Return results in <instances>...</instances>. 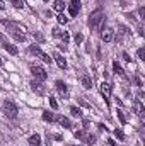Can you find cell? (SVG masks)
I'll return each instance as SVG.
<instances>
[{"mask_svg":"<svg viewBox=\"0 0 145 146\" xmlns=\"http://www.w3.org/2000/svg\"><path fill=\"white\" fill-rule=\"evenodd\" d=\"M113 70H114V73H118V75H125L123 68L119 66V63H118V61H113Z\"/></svg>","mask_w":145,"mask_h":146,"instance_id":"18","label":"cell"},{"mask_svg":"<svg viewBox=\"0 0 145 146\" xmlns=\"http://www.w3.org/2000/svg\"><path fill=\"white\" fill-rule=\"evenodd\" d=\"M5 9V3H3V0H0V10H3Z\"/></svg>","mask_w":145,"mask_h":146,"instance_id":"37","label":"cell"},{"mask_svg":"<svg viewBox=\"0 0 145 146\" xmlns=\"http://www.w3.org/2000/svg\"><path fill=\"white\" fill-rule=\"evenodd\" d=\"M53 60L56 61V65H58L62 70H65V68H67V61H65V58H63L60 53H55V54H53Z\"/></svg>","mask_w":145,"mask_h":146,"instance_id":"11","label":"cell"},{"mask_svg":"<svg viewBox=\"0 0 145 146\" xmlns=\"http://www.w3.org/2000/svg\"><path fill=\"white\" fill-rule=\"evenodd\" d=\"M135 83H137V87H142V80L138 76H135Z\"/></svg>","mask_w":145,"mask_h":146,"instance_id":"35","label":"cell"},{"mask_svg":"<svg viewBox=\"0 0 145 146\" xmlns=\"http://www.w3.org/2000/svg\"><path fill=\"white\" fill-rule=\"evenodd\" d=\"M53 9L56 10V12H63V9H65V2L63 0H55V3H53Z\"/></svg>","mask_w":145,"mask_h":146,"instance_id":"14","label":"cell"},{"mask_svg":"<svg viewBox=\"0 0 145 146\" xmlns=\"http://www.w3.org/2000/svg\"><path fill=\"white\" fill-rule=\"evenodd\" d=\"M123 60H125V61H126V63H130V61H132V58H130V54H128V53H126V51H125V53H123Z\"/></svg>","mask_w":145,"mask_h":146,"instance_id":"33","label":"cell"},{"mask_svg":"<svg viewBox=\"0 0 145 146\" xmlns=\"http://www.w3.org/2000/svg\"><path fill=\"white\" fill-rule=\"evenodd\" d=\"M43 121H46V122H53V121H55V115H53V112H50V110H44V112H43Z\"/></svg>","mask_w":145,"mask_h":146,"instance_id":"16","label":"cell"},{"mask_svg":"<svg viewBox=\"0 0 145 146\" xmlns=\"http://www.w3.org/2000/svg\"><path fill=\"white\" fill-rule=\"evenodd\" d=\"M135 110H137V114H138V117L145 121V109H144V104H142V100L138 99V100H135Z\"/></svg>","mask_w":145,"mask_h":146,"instance_id":"10","label":"cell"},{"mask_svg":"<svg viewBox=\"0 0 145 146\" xmlns=\"http://www.w3.org/2000/svg\"><path fill=\"white\" fill-rule=\"evenodd\" d=\"M58 122H60L63 127H70V126H72V124H70V121H68L67 117H63V115H60V117H58Z\"/></svg>","mask_w":145,"mask_h":146,"instance_id":"17","label":"cell"},{"mask_svg":"<svg viewBox=\"0 0 145 146\" xmlns=\"http://www.w3.org/2000/svg\"><path fill=\"white\" fill-rule=\"evenodd\" d=\"M2 109H3V112H5L7 117H10V119H15V117H17V107H15L14 102H10V100H3Z\"/></svg>","mask_w":145,"mask_h":146,"instance_id":"2","label":"cell"},{"mask_svg":"<svg viewBox=\"0 0 145 146\" xmlns=\"http://www.w3.org/2000/svg\"><path fill=\"white\" fill-rule=\"evenodd\" d=\"M68 10H70V15L72 17H77V14L80 12V0H70Z\"/></svg>","mask_w":145,"mask_h":146,"instance_id":"8","label":"cell"},{"mask_svg":"<svg viewBox=\"0 0 145 146\" xmlns=\"http://www.w3.org/2000/svg\"><path fill=\"white\" fill-rule=\"evenodd\" d=\"M104 19H106V15H104V12H103L101 9L94 10V12L89 15V27H91L92 31H101L103 26H104Z\"/></svg>","mask_w":145,"mask_h":146,"instance_id":"1","label":"cell"},{"mask_svg":"<svg viewBox=\"0 0 145 146\" xmlns=\"http://www.w3.org/2000/svg\"><path fill=\"white\" fill-rule=\"evenodd\" d=\"M137 31H138V34H140V36H144V34H145V33H144V26H142V24L138 26V29H137Z\"/></svg>","mask_w":145,"mask_h":146,"instance_id":"34","label":"cell"},{"mask_svg":"<svg viewBox=\"0 0 145 146\" xmlns=\"http://www.w3.org/2000/svg\"><path fill=\"white\" fill-rule=\"evenodd\" d=\"M114 134H116V138H118L119 141H123V139H125V133H123L121 129H116V131H114Z\"/></svg>","mask_w":145,"mask_h":146,"instance_id":"26","label":"cell"},{"mask_svg":"<svg viewBox=\"0 0 145 146\" xmlns=\"http://www.w3.org/2000/svg\"><path fill=\"white\" fill-rule=\"evenodd\" d=\"M0 42H2V46H3V49H5L7 53H10V54H14V56L19 53V51H17V48H15L14 44H10V42L5 39V36H3V34H0Z\"/></svg>","mask_w":145,"mask_h":146,"instance_id":"5","label":"cell"},{"mask_svg":"<svg viewBox=\"0 0 145 146\" xmlns=\"http://www.w3.org/2000/svg\"><path fill=\"white\" fill-rule=\"evenodd\" d=\"M62 39H63V42H65V44H67V42H68V39H70V37H68V33H65V31H63V33H62Z\"/></svg>","mask_w":145,"mask_h":146,"instance_id":"31","label":"cell"},{"mask_svg":"<svg viewBox=\"0 0 145 146\" xmlns=\"http://www.w3.org/2000/svg\"><path fill=\"white\" fill-rule=\"evenodd\" d=\"M12 5H14L15 9H22L26 3H24V0H12Z\"/></svg>","mask_w":145,"mask_h":146,"instance_id":"21","label":"cell"},{"mask_svg":"<svg viewBox=\"0 0 145 146\" xmlns=\"http://www.w3.org/2000/svg\"><path fill=\"white\" fill-rule=\"evenodd\" d=\"M138 17H140V21H144V19H145V9H144V7H140V9H138Z\"/></svg>","mask_w":145,"mask_h":146,"instance_id":"30","label":"cell"},{"mask_svg":"<svg viewBox=\"0 0 145 146\" xmlns=\"http://www.w3.org/2000/svg\"><path fill=\"white\" fill-rule=\"evenodd\" d=\"M31 88H33V92H36L38 95H44V94H46L44 85H43L41 82H36V80H33V82H31Z\"/></svg>","mask_w":145,"mask_h":146,"instance_id":"7","label":"cell"},{"mask_svg":"<svg viewBox=\"0 0 145 146\" xmlns=\"http://www.w3.org/2000/svg\"><path fill=\"white\" fill-rule=\"evenodd\" d=\"M29 51H31V53H33L34 56H38L39 60H43L44 63H48V65H50V63L53 61V60L50 58V54H46L44 51H41V49H39V46H36V44H33V46H29Z\"/></svg>","mask_w":145,"mask_h":146,"instance_id":"3","label":"cell"},{"mask_svg":"<svg viewBox=\"0 0 145 146\" xmlns=\"http://www.w3.org/2000/svg\"><path fill=\"white\" fill-rule=\"evenodd\" d=\"M116 114H118V119H119V122H121V124H126V117H125V114H123L121 110H118Z\"/></svg>","mask_w":145,"mask_h":146,"instance_id":"25","label":"cell"},{"mask_svg":"<svg viewBox=\"0 0 145 146\" xmlns=\"http://www.w3.org/2000/svg\"><path fill=\"white\" fill-rule=\"evenodd\" d=\"M99 90H101V95L104 97L106 104H109V97H111V85L106 83V82H103V83H101V87H99Z\"/></svg>","mask_w":145,"mask_h":146,"instance_id":"6","label":"cell"},{"mask_svg":"<svg viewBox=\"0 0 145 146\" xmlns=\"http://www.w3.org/2000/svg\"><path fill=\"white\" fill-rule=\"evenodd\" d=\"M50 106H51V109H53V110L58 109V102H56V99H55V97H50Z\"/></svg>","mask_w":145,"mask_h":146,"instance_id":"22","label":"cell"},{"mask_svg":"<svg viewBox=\"0 0 145 146\" xmlns=\"http://www.w3.org/2000/svg\"><path fill=\"white\" fill-rule=\"evenodd\" d=\"M137 54H138V58H140V61H145V49H144V48H140V49L137 51Z\"/></svg>","mask_w":145,"mask_h":146,"instance_id":"28","label":"cell"},{"mask_svg":"<svg viewBox=\"0 0 145 146\" xmlns=\"http://www.w3.org/2000/svg\"><path fill=\"white\" fill-rule=\"evenodd\" d=\"M33 37H34V41H38V42H43L44 41V37H43L41 33H33Z\"/></svg>","mask_w":145,"mask_h":146,"instance_id":"23","label":"cell"},{"mask_svg":"<svg viewBox=\"0 0 145 146\" xmlns=\"http://www.w3.org/2000/svg\"><path fill=\"white\" fill-rule=\"evenodd\" d=\"M80 82H82L84 88H91V87H92V78H91V76H87V75H84V76L80 78Z\"/></svg>","mask_w":145,"mask_h":146,"instance_id":"13","label":"cell"},{"mask_svg":"<svg viewBox=\"0 0 145 146\" xmlns=\"http://www.w3.org/2000/svg\"><path fill=\"white\" fill-rule=\"evenodd\" d=\"M2 65H3V58L0 56V66H2Z\"/></svg>","mask_w":145,"mask_h":146,"instance_id":"38","label":"cell"},{"mask_svg":"<svg viewBox=\"0 0 145 146\" xmlns=\"http://www.w3.org/2000/svg\"><path fill=\"white\" fill-rule=\"evenodd\" d=\"M70 112H72L73 117H82V110L79 107H70Z\"/></svg>","mask_w":145,"mask_h":146,"instance_id":"19","label":"cell"},{"mask_svg":"<svg viewBox=\"0 0 145 146\" xmlns=\"http://www.w3.org/2000/svg\"><path fill=\"white\" fill-rule=\"evenodd\" d=\"M43 2H48V0H43Z\"/></svg>","mask_w":145,"mask_h":146,"instance_id":"39","label":"cell"},{"mask_svg":"<svg viewBox=\"0 0 145 146\" xmlns=\"http://www.w3.org/2000/svg\"><path fill=\"white\" fill-rule=\"evenodd\" d=\"M56 21H58L60 24H67V21H68V19H67L63 14H58V15H56Z\"/></svg>","mask_w":145,"mask_h":146,"instance_id":"24","label":"cell"},{"mask_svg":"<svg viewBox=\"0 0 145 146\" xmlns=\"http://www.w3.org/2000/svg\"><path fill=\"white\" fill-rule=\"evenodd\" d=\"M101 37H103V41H104V42H111V41L114 39V33H113V29H103Z\"/></svg>","mask_w":145,"mask_h":146,"instance_id":"12","label":"cell"},{"mask_svg":"<svg viewBox=\"0 0 145 146\" xmlns=\"http://www.w3.org/2000/svg\"><path fill=\"white\" fill-rule=\"evenodd\" d=\"M29 145L31 146H39L41 145V138H39V134H33V136L29 138Z\"/></svg>","mask_w":145,"mask_h":146,"instance_id":"15","label":"cell"},{"mask_svg":"<svg viewBox=\"0 0 145 146\" xmlns=\"http://www.w3.org/2000/svg\"><path fill=\"white\" fill-rule=\"evenodd\" d=\"M73 41H75V44H77V46H79V44H80V42H82V41H84V36H82V34H80V33H79V34H75V37H73Z\"/></svg>","mask_w":145,"mask_h":146,"instance_id":"27","label":"cell"},{"mask_svg":"<svg viewBox=\"0 0 145 146\" xmlns=\"http://www.w3.org/2000/svg\"><path fill=\"white\" fill-rule=\"evenodd\" d=\"M108 146H116V141H113V139H108Z\"/></svg>","mask_w":145,"mask_h":146,"instance_id":"36","label":"cell"},{"mask_svg":"<svg viewBox=\"0 0 145 146\" xmlns=\"http://www.w3.org/2000/svg\"><path fill=\"white\" fill-rule=\"evenodd\" d=\"M31 73L36 76V80H39V82H44V80L48 78L46 70H44V68H41V66H38V65H33V66H31Z\"/></svg>","mask_w":145,"mask_h":146,"instance_id":"4","label":"cell"},{"mask_svg":"<svg viewBox=\"0 0 145 146\" xmlns=\"http://www.w3.org/2000/svg\"><path fill=\"white\" fill-rule=\"evenodd\" d=\"M56 90H58V94H60L62 97H65V99L68 97V90H67V85H65L62 80H58V82H56Z\"/></svg>","mask_w":145,"mask_h":146,"instance_id":"9","label":"cell"},{"mask_svg":"<svg viewBox=\"0 0 145 146\" xmlns=\"http://www.w3.org/2000/svg\"><path fill=\"white\" fill-rule=\"evenodd\" d=\"M84 139H85L87 145H94V143H96V136H94V134H87Z\"/></svg>","mask_w":145,"mask_h":146,"instance_id":"20","label":"cell"},{"mask_svg":"<svg viewBox=\"0 0 145 146\" xmlns=\"http://www.w3.org/2000/svg\"><path fill=\"white\" fill-rule=\"evenodd\" d=\"M79 104H80L82 107H87V109H91V104H87V102H85V99H79Z\"/></svg>","mask_w":145,"mask_h":146,"instance_id":"29","label":"cell"},{"mask_svg":"<svg viewBox=\"0 0 145 146\" xmlns=\"http://www.w3.org/2000/svg\"><path fill=\"white\" fill-rule=\"evenodd\" d=\"M53 36H55V37H60V36H62V31H60L58 27H53Z\"/></svg>","mask_w":145,"mask_h":146,"instance_id":"32","label":"cell"}]
</instances>
